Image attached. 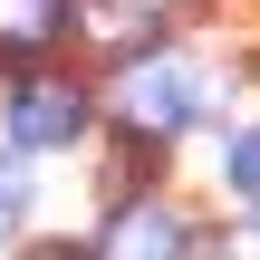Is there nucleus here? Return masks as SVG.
Here are the masks:
<instances>
[{"mask_svg": "<svg viewBox=\"0 0 260 260\" xmlns=\"http://www.w3.org/2000/svg\"><path fill=\"white\" fill-rule=\"evenodd\" d=\"M19 212H29V174H19V164H10V154H0V232H10V222H19Z\"/></svg>", "mask_w": 260, "mask_h": 260, "instance_id": "obj_5", "label": "nucleus"}, {"mask_svg": "<svg viewBox=\"0 0 260 260\" xmlns=\"http://www.w3.org/2000/svg\"><path fill=\"white\" fill-rule=\"evenodd\" d=\"M77 125H87V96H77L68 77H19V87H10V135H19L29 154L77 145Z\"/></svg>", "mask_w": 260, "mask_h": 260, "instance_id": "obj_2", "label": "nucleus"}, {"mask_svg": "<svg viewBox=\"0 0 260 260\" xmlns=\"http://www.w3.org/2000/svg\"><path fill=\"white\" fill-rule=\"evenodd\" d=\"M29 260H106V251H77V241H39Z\"/></svg>", "mask_w": 260, "mask_h": 260, "instance_id": "obj_6", "label": "nucleus"}, {"mask_svg": "<svg viewBox=\"0 0 260 260\" xmlns=\"http://www.w3.org/2000/svg\"><path fill=\"white\" fill-rule=\"evenodd\" d=\"M232 183H241V203H260V125L232 135Z\"/></svg>", "mask_w": 260, "mask_h": 260, "instance_id": "obj_4", "label": "nucleus"}, {"mask_svg": "<svg viewBox=\"0 0 260 260\" xmlns=\"http://www.w3.org/2000/svg\"><path fill=\"white\" fill-rule=\"evenodd\" d=\"M106 260H183L174 212H154V203H125V212L106 222Z\"/></svg>", "mask_w": 260, "mask_h": 260, "instance_id": "obj_3", "label": "nucleus"}, {"mask_svg": "<svg viewBox=\"0 0 260 260\" xmlns=\"http://www.w3.org/2000/svg\"><path fill=\"white\" fill-rule=\"evenodd\" d=\"M193 106H203V77H193L183 58H135V68L116 77V116H125V135H145V145L183 135Z\"/></svg>", "mask_w": 260, "mask_h": 260, "instance_id": "obj_1", "label": "nucleus"}]
</instances>
